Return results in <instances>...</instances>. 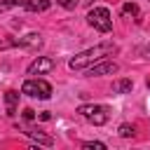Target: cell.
<instances>
[{
  "mask_svg": "<svg viewBox=\"0 0 150 150\" xmlns=\"http://www.w3.org/2000/svg\"><path fill=\"white\" fill-rule=\"evenodd\" d=\"M21 94H26L30 98H49L52 96V84L45 82V80H38V77H28L21 84Z\"/></svg>",
  "mask_w": 150,
  "mask_h": 150,
  "instance_id": "obj_4",
  "label": "cell"
},
{
  "mask_svg": "<svg viewBox=\"0 0 150 150\" xmlns=\"http://www.w3.org/2000/svg\"><path fill=\"white\" fill-rule=\"evenodd\" d=\"M82 148H87V150H105V143H101V141H84Z\"/></svg>",
  "mask_w": 150,
  "mask_h": 150,
  "instance_id": "obj_12",
  "label": "cell"
},
{
  "mask_svg": "<svg viewBox=\"0 0 150 150\" xmlns=\"http://www.w3.org/2000/svg\"><path fill=\"white\" fill-rule=\"evenodd\" d=\"M16 101H19V94H16V91H7V94H5L7 115H14V110H16Z\"/></svg>",
  "mask_w": 150,
  "mask_h": 150,
  "instance_id": "obj_10",
  "label": "cell"
},
{
  "mask_svg": "<svg viewBox=\"0 0 150 150\" xmlns=\"http://www.w3.org/2000/svg\"><path fill=\"white\" fill-rule=\"evenodd\" d=\"M87 21H89L91 28H96V30H101V33H110V30H112V16H110V12H108L105 7H94V9H89Z\"/></svg>",
  "mask_w": 150,
  "mask_h": 150,
  "instance_id": "obj_3",
  "label": "cell"
},
{
  "mask_svg": "<svg viewBox=\"0 0 150 150\" xmlns=\"http://www.w3.org/2000/svg\"><path fill=\"white\" fill-rule=\"evenodd\" d=\"M148 49H150V45H148Z\"/></svg>",
  "mask_w": 150,
  "mask_h": 150,
  "instance_id": "obj_17",
  "label": "cell"
},
{
  "mask_svg": "<svg viewBox=\"0 0 150 150\" xmlns=\"http://www.w3.org/2000/svg\"><path fill=\"white\" fill-rule=\"evenodd\" d=\"M120 136L131 138V136H134V127H131V124H122V127H120Z\"/></svg>",
  "mask_w": 150,
  "mask_h": 150,
  "instance_id": "obj_13",
  "label": "cell"
},
{
  "mask_svg": "<svg viewBox=\"0 0 150 150\" xmlns=\"http://www.w3.org/2000/svg\"><path fill=\"white\" fill-rule=\"evenodd\" d=\"M77 112H80L84 120H89L91 124H96V127H101V124H105V122L110 120V108H108V105L89 103V105H80Z\"/></svg>",
  "mask_w": 150,
  "mask_h": 150,
  "instance_id": "obj_2",
  "label": "cell"
},
{
  "mask_svg": "<svg viewBox=\"0 0 150 150\" xmlns=\"http://www.w3.org/2000/svg\"><path fill=\"white\" fill-rule=\"evenodd\" d=\"M120 70V66L115 63V61H96L94 66H89L87 68V75L89 77H98V75H112V73H117Z\"/></svg>",
  "mask_w": 150,
  "mask_h": 150,
  "instance_id": "obj_5",
  "label": "cell"
},
{
  "mask_svg": "<svg viewBox=\"0 0 150 150\" xmlns=\"http://www.w3.org/2000/svg\"><path fill=\"white\" fill-rule=\"evenodd\" d=\"M54 66H56L54 59H49V56H38V59L28 66V75H42V73H49Z\"/></svg>",
  "mask_w": 150,
  "mask_h": 150,
  "instance_id": "obj_6",
  "label": "cell"
},
{
  "mask_svg": "<svg viewBox=\"0 0 150 150\" xmlns=\"http://www.w3.org/2000/svg\"><path fill=\"white\" fill-rule=\"evenodd\" d=\"M112 52H115V45L103 42V45H96V47H91V49H84V52L75 54V56L68 61V66H70V70H87L89 66H94L96 61H101L103 56H108V54H112Z\"/></svg>",
  "mask_w": 150,
  "mask_h": 150,
  "instance_id": "obj_1",
  "label": "cell"
},
{
  "mask_svg": "<svg viewBox=\"0 0 150 150\" xmlns=\"http://www.w3.org/2000/svg\"><path fill=\"white\" fill-rule=\"evenodd\" d=\"M131 87H134L131 80H115L112 82V94H127V91H131Z\"/></svg>",
  "mask_w": 150,
  "mask_h": 150,
  "instance_id": "obj_8",
  "label": "cell"
},
{
  "mask_svg": "<svg viewBox=\"0 0 150 150\" xmlns=\"http://www.w3.org/2000/svg\"><path fill=\"white\" fill-rule=\"evenodd\" d=\"M26 9L28 12H45V9H49V0H26Z\"/></svg>",
  "mask_w": 150,
  "mask_h": 150,
  "instance_id": "obj_9",
  "label": "cell"
},
{
  "mask_svg": "<svg viewBox=\"0 0 150 150\" xmlns=\"http://www.w3.org/2000/svg\"><path fill=\"white\" fill-rule=\"evenodd\" d=\"M23 117H26V120H35V110L26 108V110H23Z\"/></svg>",
  "mask_w": 150,
  "mask_h": 150,
  "instance_id": "obj_16",
  "label": "cell"
},
{
  "mask_svg": "<svg viewBox=\"0 0 150 150\" xmlns=\"http://www.w3.org/2000/svg\"><path fill=\"white\" fill-rule=\"evenodd\" d=\"M33 141H38V143H42V145H54V138L52 136H45V134H40V131H26Z\"/></svg>",
  "mask_w": 150,
  "mask_h": 150,
  "instance_id": "obj_11",
  "label": "cell"
},
{
  "mask_svg": "<svg viewBox=\"0 0 150 150\" xmlns=\"http://www.w3.org/2000/svg\"><path fill=\"white\" fill-rule=\"evenodd\" d=\"M61 7H66V9H73L75 5H77V0H56Z\"/></svg>",
  "mask_w": 150,
  "mask_h": 150,
  "instance_id": "obj_15",
  "label": "cell"
},
{
  "mask_svg": "<svg viewBox=\"0 0 150 150\" xmlns=\"http://www.w3.org/2000/svg\"><path fill=\"white\" fill-rule=\"evenodd\" d=\"M122 12H124V14H131V16H136V14H138V7H136L134 2H127V5L122 7Z\"/></svg>",
  "mask_w": 150,
  "mask_h": 150,
  "instance_id": "obj_14",
  "label": "cell"
},
{
  "mask_svg": "<svg viewBox=\"0 0 150 150\" xmlns=\"http://www.w3.org/2000/svg\"><path fill=\"white\" fill-rule=\"evenodd\" d=\"M14 45H21V47H40V45H42V40H40V35H38V33H30V35H26L23 40H16Z\"/></svg>",
  "mask_w": 150,
  "mask_h": 150,
  "instance_id": "obj_7",
  "label": "cell"
}]
</instances>
